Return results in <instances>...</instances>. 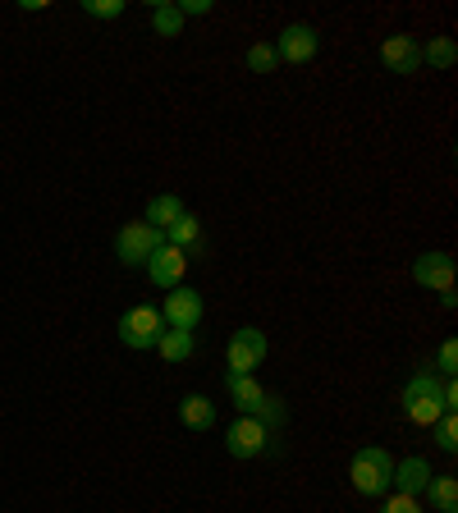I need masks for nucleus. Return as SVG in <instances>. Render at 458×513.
I'll list each match as a JSON object with an SVG mask.
<instances>
[{
  "label": "nucleus",
  "instance_id": "nucleus-2",
  "mask_svg": "<svg viewBox=\"0 0 458 513\" xmlns=\"http://www.w3.org/2000/svg\"><path fill=\"white\" fill-rule=\"evenodd\" d=\"M390 477H394V459L381 445H362L349 463V481L358 495H390Z\"/></svg>",
  "mask_w": 458,
  "mask_h": 513
},
{
  "label": "nucleus",
  "instance_id": "nucleus-4",
  "mask_svg": "<svg viewBox=\"0 0 458 513\" xmlns=\"http://www.w3.org/2000/svg\"><path fill=\"white\" fill-rule=\"evenodd\" d=\"M120 344L124 349H133V353H147V349H156V339H161V330H165V321H161V307H147V303H138V307H129L120 317Z\"/></svg>",
  "mask_w": 458,
  "mask_h": 513
},
{
  "label": "nucleus",
  "instance_id": "nucleus-5",
  "mask_svg": "<svg viewBox=\"0 0 458 513\" xmlns=\"http://www.w3.org/2000/svg\"><path fill=\"white\" fill-rule=\"evenodd\" d=\"M266 349H271V344H266V330H257V326L234 330V335H229V344H225L229 376H252L266 362Z\"/></svg>",
  "mask_w": 458,
  "mask_h": 513
},
{
  "label": "nucleus",
  "instance_id": "nucleus-19",
  "mask_svg": "<svg viewBox=\"0 0 458 513\" xmlns=\"http://www.w3.org/2000/svg\"><path fill=\"white\" fill-rule=\"evenodd\" d=\"M454 60H458L454 37H431L422 46V65H431V69H454Z\"/></svg>",
  "mask_w": 458,
  "mask_h": 513
},
{
  "label": "nucleus",
  "instance_id": "nucleus-14",
  "mask_svg": "<svg viewBox=\"0 0 458 513\" xmlns=\"http://www.w3.org/2000/svg\"><path fill=\"white\" fill-rule=\"evenodd\" d=\"M184 211H188V207H184V197H179V193H156L152 202H147V216H142V220H147L152 230L165 234L179 216H184Z\"/></svg>",
  "mask_w": 458,
  "mask_h": 513
},
{
  "label": "nucleus",
  "instance_id": "nucleus-12",
  "mask_svg": "<svg viewBox=\"0 0 458 513\" xmlns=\"http://www.w3.org/2000/svg\"><path fill=\"white\" fill-rule=\"evenodd\" d=\"M431 463L426 459H404V463H394V477H390V491L394 495H408V500H417V495H426V486H431Z\"/></svg>",
  "mask_w": 458,
  "mask_h": 513
},
{
  "label": "nucleus",
  "instance_id": "nucleus-21",
  "mask_svg": "<svg viewBox=\"0 0 458 513\" xmlns=\"http://www.w3.org/2000/svg\"><path fill=\"white\" fill-rule=\"evenodd\" d=\"M252 417H257V422H262L266 431H280V426L289 422V404H284L280 394H266V399H262V408H257V413H252Z\"/></svg>",
  "mask_w": 458,
  "mask_h": 513
},
{
  "label": "nucleus",
  "instance_id": "nucleus-11",
  "mask_svg": "<svg viewBox=\"0 0 458 513\" xmlns=\"http://www.w3.org/2000/svg\"><path fill=\"white\" fill-rule=\"evenodd\" d=\"M184 271H188V257L179 248H170V243H161L156 257L147 262V280H152L156 289H165V294H170L175 284H184Z\"/></svg>",
  "mask_w": 458,
  "mask_h": 513
},
{
  "label": "nucleus",
  "instance_id": "nucleus-8",
  "mask_svg": "<svg viewBox=\"0 0 458 513\" xmlns=\"http://www.w3.org/2000/svg\"><path fill=\"white\" fill-rule=\"evenodd\" d=\"M271 46H275V55H280V65H307V60L321 51V33L312 23H289Z\"/></svg>",
  "mask_w": 458,
  "mask_h": 513
},
{
  "label": "nucleus",
  "instance_id": "nucleus-13",
  "mask_svg": "<svg viewBox=\"0 0 458 513\" xmlns=\"http://www.w3.org/2000/svg\"><path fill=\"white\" fill-rule=\"evenodd\" d=\"M225 390H229V404L239 408V417H252L257 408H262V399H266V390H262L257 376H229L225 372Z\"/></svg>",
  "mask_w": 458,
  "mask_h": 513
},
{
  "label": "nucleus",
  "instance_id": "nucleus-23",
  "mask_svg": "<svg viewBox=\"0 0 458 513\" xmlns=\"http://www.w3.org/2000/svg\"><path fill=\"white\" fill-rule=\"evenodd\" d=\"M431 431H436V445L445 449V454H458V413H445Z\"/></svg>",
  "mask_w": 458,
  "mask_h": 513
},
{
  "label": "nucleus",
  "instance_id": "nucleus-9",
  "mask_svg": "<svg viewBox=\"0 0 458 513\" xmlns=\"http://www.w3.org/2000/svg\"><path fill=\"white\" fill-rule=\"evenodd\" d=\"M413 280L431 294H449L454 289V257L449 252H422L413 262Z\"/></svg>",
  "mask_w": 458,
  "mask_h": 513
},
{
  "label": "nucleus",
  "instance_id": "nucleus-7",
  "mask_svg": "<svg viewBox=\"0 0 458 513\" xmlns=\"http://www.w3.org/2000/svg\"><path fill=\"white\" fill-rule=\"evenodd\" d=\"M271 436L275 431H266L257 417H239V422L225 431V449L234 454V459H262V454H271Z\"/></svg>",
  "mask_w": 458,
  "mask_h": 513
},
{
  "label": "nucleus",
  "instance_id": "nucleus-6",
  "mask_svg": "<svg viewBox=\"0 0 458 513\" xmlns=\"http://www.w3.org/2000/svg\"><path fill=\"white\" fill-rule=\"evenodd\" d=\"M202 317H207V303H202V294H197V289H188V284H175V289L165 294L161 321L170 330H197V326H202Z\"/></svg>",
  "mask_w": 458,
  "mask_h": 513
},
{
  "label": "nucleus",
  "instance_id": "nucleus-17",
  "mask_svg": "<svg viewBox=\"0 0 458 513\" xmlns=\"http://www.w3.org/2000/svg\"><path fill=\"white\" fill-rule=\"evenodd\" d=\"M193 349H197L193 330H170V326H165V330H161V339H156V353H161L165 362H184V358H193Z\"/></svg>",
  "mask_w": 458,
  "mask_h": 513
},
{
  "label": "nucleus",
  "instance_id": "nucleus-16",
  "mask_svg": "<svg viewBox=\"0 0 458 513\" xmlns=\"http://www.w3.org/2000/svg\"><path fill=\"white\" fill-rule=\"evenodd\" d=\"M165 243H170V248H179L184 257H188V252H197V248H202V220H197L193 211H184V216L165 230Z\"/></svg>",
  "mask_w": 458,
  "mask_h": 513
},
{
  "label": "nucleus",
  "instance_id": "nucleus-25",
  "mask_svg": "<svg viewBox=\"0 0 458 513\" xmlns=\"http://www.w3.org/2000/svg\"><path fill=\"white\" fill-rule=\"evenodd\" d=\"M124 10H129L124 0H83V14H92V19H120Z\"/></svg>",
  "mask_w": 458,
  "mask_h": 513
},
{
  "label": "nucleus",
  "instance_id": "nucleus-18",
  "mask_svg": "<svg viewBox=\"0 0 458 513\" xmlns=\"http://www.w3.org/2000/svg\"><path fill=\"white\" fill-rule=\"evenodd\" d=\"M152 28H156V37H179L184 33V14H179L175 0H156L152 5Z\"/></svg>",
  "mask_w": 458,
  "mask_h": 513
},
{
  "label": "nucleus",
  "instance_id": "nucleus-24",
  "mask_svg": "<svg viewBox=\"0 0 458 513\" xmlns=\"http://www.w3.org/2000/svg\"><path fill=\"white\" fill-rule=\"evenodd\" d=\"M454 372H458V339H445L436 353V376L440 381H454Z\"/></svg>",
  "mask_w": 458,
  "mask_h": 513
},
{
  "label": "nucleus",
  "instance_id": "nucleus-20",
  "mask_svg": "<svg viewBox=\"0 0 458 513\" xmlns=\"http://www.w3.org/2000/svg\"><path fill=\"white\" fill-rule=\"evenodd\" d=\"M426 495H431L436 513H454V509H458V481H454V477H431Z\"/></svg>",
  "mask_w": 458,
  "mask_h": 513
},
{
  "label": "nucleus",
  "instance_id": "nucleus-15",
  "mask_svg": "<svg viewBox=\"0 0 458 513\" xmlns=\"http://www.w3.org/2000/svg\"><path fill=\"white\" fill-rule=\"evenodd\" d=\"M179 422H184L188 431H211V426H216V404H211L207 394H184Z\"/></svg>",
  "mask_w": 458,
  "mask_h": 513
},
{
  "label": "nucleus",
  "instance_id": "nucleus-1",
  "mask_svg": "<svg viewBox=\"0 0 458 513\" xmlns=\"http://www.w3.org/2000/svg\"><path fill=\"white\" fill-rule=\"evenodd\" d=\"M399 404H404L408 422H417V426H436L440 417L449 413V408H445V381H440L436 372H417V376H408L404 394H399Z\"/></svg>",
  "mask_w": 458,
  "mask_h": 513
},
{
  "label": "nucleus",
  "instance_id": "nucleus-26",
  "mask_svg": "<svg viewBox=\"0 0 458 513\" xmlns=\"http://www.w3.org/2000/svg\"><path fill=\"white\" fill-rule=\"evenodd\" d=\"M381 513H422V504H417V500H408V495H390Z\"/></svg>",
  "mask_w": 458,
  "mask_h": 513
},
{
  "label": "nucleus",
  "instance_id": "nucleus-3",
  "mask_svg": "<svg viewBox=\"0 0 458 513\" xmlns=\"http://www.w3.org/2000/svg\"><path fill=\"white\" fill-rule=\"evenodd\" d=\"M161 243H165V234H161V230H152L147 220H133V225H124V230L115 234V257H120V266L138 271V266L152 262Z\"/></svg>",
  "mask_w": 458,
  "mask_h": 513
},
{
  "label": "nucleus",
  "instance_id": "nucleus-27",
  "mask_svg": "<svg viewBox=\"0 0 458 513\" xmlns=\"http://www.w3.org/2000/svg\"><path fill=\"white\" fill-rule=\"evenodd\" d=\"M211 10V0H184V5H179V14H184V19H188V14H207Z\"/></svg>",
  "mask_w": 458,
  "mask_h": 513
},
{
  "label": "nucleus",
  "instance_id": "nucleus-22",
  "mask_svg": "<svg viewBox=\"0 0 458 513\" xmlns=\"http://www.w3.org/2000/svg\"><path fill=\"white\" fill-rule=\"evenodd\" d=\"M248 69H252V74H275V69H280V55H275V46L271 42L248 46Z\"/></svg>",
  "mask_w": 458,
  "mask_h": 513
},
{
  "label": "nucleus",
  "instance_id": "nucleus-10",
  "mask_svg": "<svg viewBox=\"0 0 458 513\" xmlns=\"http://www.w3.org/2000/svg\"><path fill=\"white\" fill-rule=\"evenodd\" d=\"M381 65L390 69V74H417V69H422V42H417V37H408V33L385 37Z\"/></svg>",
  "mask_w": 458,
  "mask_h": 513
}]
</instances>
